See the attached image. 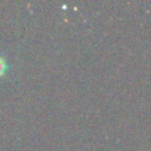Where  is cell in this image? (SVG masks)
<instances>
[{
	"instance_id": "obj_1",
	"label": "cell",
	"mask_w": 151,
	"mask_h": 151,
	"mask_svg": "<svg viewBox=\"0 0 151 151\" xmlns=\"http://www.w3.org/2000/svg\"><path fill=\"white\" fill-rule=\"evenodd\" d=\"M5 71H6V61L4 58L0 57V77L5 73Z\"/></svg>"
}]
</instances>
